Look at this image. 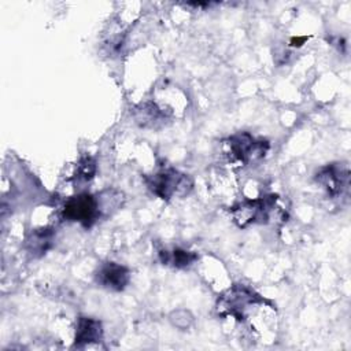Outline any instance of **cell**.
I'll use <instances>...</instances> for the list:
<instances>
[{
  "instance_id": "12",
  "label": "cell",
  "mask_w": 351,
  "mask_h": 351,
  "mask_svg": "<svg viewBox=\"0 0 351 351\" xmlns=\"http://www.w3.org/2000/svg\"><path fill=\"white\" fill-rule=\"evenodd\" d=\"M96 196H97L101 218H106V217L114 214L117 210H119L122 207V204L125 202L123 192L114 189V188L104 189V191L99 192Z\"/></svg>"
},
{
  "instance_id": "15",
  "label": "cell",
  "mask_w": 351,
  "mask_h": 351,
  "mask_svg": "<svg viewBox=\"0 0 351 351\" xmlns=\"http://www.w3.org/2000/svg\"><path fill=\"white\" fill-rule=\"evenodd\" d=\"M306 40H307V37H293L291 40V45L292 47H300Z\"/></svg>"
},
{
  "instance_id": "10",
  "label": "cell",
  "mask_w": 351,
  "mask_h": 351,
  "mask_svg": "<svg viewBox=\"0 0 351 351\" xmlns=\"http://www.w3.org/2000/svg\"><path fill=\"white\" fill-rule=\"evenodd\" d=\"M55 232L52 228L33 229L25 239V248L33 258H40L52 247Z\"/></svg>"
},
{
  "instance_id": "3",
  "label": "cell",
  "mask_w": 351,
  "mask_h": 351,
  "mask_svg": "<svg viewBox=\"0 0 351 351\" xmlns=\"http://www.w3.org/2000/svg\"><path fill=\"white\" fill-rule=\"evenodd\" d=\"M277 199V195H263L234 204L230 208L233 222L239 228H247L252 223H267L276 210Z\"/></svg>"
},
{
  "instance_id": "2",
  "label": "cell",
  "mask_w": 351,
  "mask_h": 351,
  "mask_svg": "<svg viewBox=\"0 0 351 351\" xmlns=\"http://www.w3.org/2000/svg\"><path fill=\"white\" fill-rule=\"evenodd\" d=\"M263 302V298L252 288L244 284H234L221 293L217 300L215 310L221 317H233L237 321H244L248 310Z\"/></svg>"
},
{
  "instance_id": "8",
  "label": "cell",
  "mask_w": 351,
  "mask_h": 351,
  "mask_svg": "<svg viewBox=\"0 0 351 351\" xmlns=\"http://www.w3.org/2000/svg\"><path fill=\"white\" fill-rule=\"evenodd\" d=\"M134 122L143 129H162L171 121L170 112H166L154 101H144L132 110Z\"/></svg>"
},
{
  "instance_id": "14",
  "label": "cell",
  "mask_w": 351,
  "mask_h": 351,
  "mask_svg": "<svg viewBox=\"0 0 351 351\" xmlns=\"http://www.w3.org/2000/svg\"><path fill=\"white\" fill-rule=\"evenodd\" d=\"M170 321H171V324L174 326H177L180 329H185V328H188L192 324L193 317L186 310H176V311H173L170 314Z\"/></svg>"
},
{
  "instance_id": "13",
  "label": "cell",
  "mask_w": 351,
  "mask_h": 351,
  "mask_svg": "<svg viewBox=\"0 0 351 351\" xmlns=\"http://www.w3.org/2000/svg\"><path fill=\"white\" fill-rule=\"evenodd\" d=\"M96 174V160L90 155H82L77 162L74 180L77 184H86L93 180Z\"/></svg>"
},
{
  "instance_id": "11",
  "label": "cell",
  "mask_w": 351,
  "mask_h": 351,
  "mask_svg": "<svg viewBox=\"0 0 351 351\" xmlns=\"http://www.w3.org/2000/svg\"><path fill=\"white\" fill-rule=\"evenodd\" d=\"M158 256L162 265H171L173 267H177V269L188 267L199 259L197 252L184 250V248H174L171 251L160 250L158 252Z\"/></svg>"
},
{
  "instance_id": "1",
  "label": "cell",
  "mask_w": 351,
  "mask_h": 351,
  "mask_svg": "<svg viewBox=\"0 0 351 351\" xmlns=\"http://www.w3.org/2000/svg\"><path fill=\"white\" fill-rule=\"evenodd\" d=\"M144 180L148 189L166 202L182 199L193 189L192 177L173 167L159 170L151 176H147Z\"/></svg>"
},
{
  "instance_id": "6",
  "label": "cell",
  "mask_w": 351,
  "mask_h": 351,
  "mask_svg": "<svg viewBox=\"0 0 351 351\" xmlns=\"http://www.w3.org/2000/svg\"><path fill=\"white\" fill-rule=\"evenodd\" d=\"M314 180L329 197H339L350 186L348 165L339 162L328 163L317 170Z\"/></svg>"
},
{
  "instance_id": "9",
  "label": "cell",
  "mask_w": 351,
  "mask_h": 351,
  "mask_svg": "<svg viewBox=\"0 0 351 351\" xmlns=\"http://www.w3.org/2000/svg\"><path fill=\"white\" fill-rule=\"evenodd\" d=\"M103 339V325L99 319L80 315L75 322V335L73 347L81 348L89 344L100 343Z\"/></svg>"
},
{
  "instance_id": "5",
  "label": "cell",
  "mask_w": 351,
  "mask_h": 351,
  "mask_svg": "<svg viewBox=\"0 0 351 351\" xmlns=\"http://www.w3.org/2000/svg\"><path fill=\"white\" fill-rule=\"evenodd\" d=\"M229 154L243 163L244 166H252L261 162L269 148L270 144L265 138H256L248 132H239L228 138Z\"/></svg>"
},
{
  "instance_id": "7",
  "label": "cell",
  "mask_w": 351,
  "mask_h": 351,
  "mask_svg": "<svg viewBox=\"0 0 351 351\" xmlns=\"http://www.w3.org/2000/svg\"><path fill=\"white\" fill-rule=\"evenodd\" d=\"M95 281L108 291L121 292L130 282V270L117 262H104L96 270Z\"/></svg>"
},
{
  "instance_id": "4",
  "label": "cell",
  "mask_w": 351,
  "mask_h": 351,
  "mask_svg": "<svg viewBox=\"0 0 351 351\" xmlns=\"http://www.w3.org/2000/svg\"><path fill=\"white\" fill-rule=\"evenodd\" d=\"M60 215L64 221L78 222L85 229H90L101 218L97 196L82 192L69 197L62 206Z\"/></svg>"
}]
</instances>
